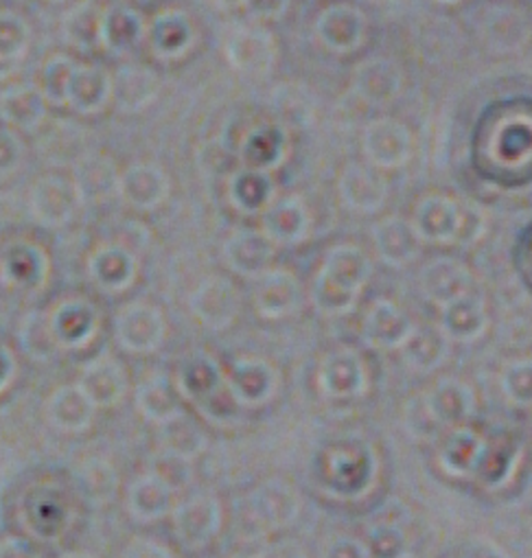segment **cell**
Segmentation results:
<instances>
[{
	"label": "cell",
	"instance_id": "obj_1",
	"mask_svg": "<svg viewBox=\"0 0 532 558\" xmlns=\"http://www.w3.org/2000/svg\"><path fill=\"white\" fill-rule=\"evenodd\" d=\"M477 156L512 178L532 171V110L517 108L497 117L484 136H477Z\"/></svg>",
	"mask_w": 532,
	"mask_h": 558
},
{
	"label": "cell",
	"instance_id": "obj_2",
	"mask_svg": "<svg viewBox=\"0 0 532 558\" xmlns=\"http://www.w3.org/2000/svg\"><path fill=\"white\" fill-rule=\"evenodd\" d=\"M173 384L178 395L191 401L206 418L226 421L232 416L234 408L230 405L226 408L223 401H234V399L228 390L226 375L221 373V368L210 355L195 353L189 360H184L176 373Z\"/></svg>",
	"mask_w": 532,
	"mask_h": 558
},
{
	"label": "cell",
	"instance_id": "obj_3",
	"mask_svg": "<svg viewBox=\"0 0 532 558\" xmlns=\"http://www.w3.org/2000/svg\"><path fill=\"white\" fill-rule=\"evenodd\" d=\"M366 276V256L353 245H338L323 263L314 301L323 312L347 310Z\"/></svg>",
	"mask_w": 532,
	"mask_h": 558
},
{
	"label": "cell",
	"instance_id": "obj_4",
	"mask_svg": "<svg viewBox=\"0 0 532 558\" xmlns=\"http://www.w3.org/2000/svg\"><path fill=\"white\" fill-rule=\"evenodd\" d=\"M112 331H114V342L125 353L152 355L162 347L167 336V325L158 307L143 301H134L117 312Z\"/></svg>",
	"mask_w": 532,
	"mask_h": 558
},
{
	"label": "cell",
	"instance_id": "obj_5",
	"mask_svg": "<svg viewBox=\"0 0 532 558\" xmlns=\"http://www.w3.org/2000/svg\"><path fill=\"white\" fill-rule=\"evenodd\" d=\"M29 215L45 228H62L84 208L73 178L43 175L29 191Z\"/></svg>",
	"mask_w": 532,
	"mask_h": 558
},
{
	"label": "cell",
	"instance_id": "obj_6",
	"mask_svg": "<svg viewBox=\"0 0 532 558\" xmlns=\"http://www.w3.org/2000/svg\"><path fill=\"white\" fill-rule=\"evenodd\" d=\"M51 274V260L43 245L16 239L0 252V281L14 292H38Z\"/></svg>",
	"mask_w": 532,
	"mask_h": 558
},
{
	"label": "cell",
	"instance_id": "obj_7",
	"mask_svg": "<svg viewBox=\"0 0 532 558\" xmlns=\"http://www.w3.org/2000/svg\"><path fill=\"white\" fill-rule=\"evenodd\" d=\"M138 256L119 241L97 245L86 258L88 278L104 294H123L138 278Z\"/></svg>",
	"mask_w": 532,
	"mask_h": 558
},
{
	"label": "cell",
	"instance_id": "obj_8",
	"mask_svg": "<svg viewBox=\"0 0 532 558\" xmlns=\"http://www.w3.org/2000/svg\"><path fill=\"white\" fill-rule=\"evenodd\" d=\"M277 53L279 49L275 36L258 25L234 29L223 45L228 64L239 73L254 77L268 75L273 71L277 64Z\"/></svg>",
	"mask_w": 532,
	"mask_h": 558
},
{
	"label": "cell",
	"instance_id": "obj_9",
	"mask_svg": "<svg viewBox=\"0 0 532 558\" xmlns=\"http://www.w3.org/2000/svg\"><path fill=\"white\" fill-rule=\"evenodd\" d=\"M171 523L176 538L186 549H200L219 532L221 506L213 495H193L173 506Z\"/></svg>",
	"mask_w": 532,
	"mask_h": 558
},
{
	"label": "cell",
	"instance_id": "obj_10",
	"mask_svg": "<svg viewBox=\"0 0 532 558\" xmlns=\"http://www.w3.org/2000/svg\"><path fill=\"white\" fill-rule=\"evenodd\" d=\"M49 316L60 351H84L99 333V312L86 299H64L49 312Z\"/></svg>",
	"mask_w": 532,
	"mask_h": 558
},
{
	"label": "cell",
	"instance_id": "obj_11",
	"mask_svg": "<svg viewBox=\"0 0 532 558\" xmlns=\"http://www.w3.org/2000/svg\"><path fill=\"white\" fill-rule=\"evenodd\" d=\"M318 43L338 56L353 53L366 38V16L349 3H334L316 16L314 25Z\"/></svg>",
	"mask_w": 532,
	"mask_h": 558
},
{
	"label": "cell",
	"instance_id": "obj_12",
	"mask_svg": "<svg viewBox=\"0 0 532 558\" xmlns=\"http://www.w3.org/2000/svg\"><path fill=\"white\" fill-rule=\"evenodd\" d=\"M197 32L191 16L182 10H162L147 21V47L160 62H176L191 53Z\"/></svg>",
	"mask_w": 532,
	"mask_h": 558
},
{
	"label": "cell",
	"instance_id": "obj_13",
	"mask_svg": "<svg viewBox=\"0 0 532 558\" xmlns=\"http://www.w3.org/2000/svg\"><path fill=\"white\" fill-rule=\"evenodd\" d=\"M239 305L241 303L234 286L219 276L206 278L189 296L191 314L202 327L210 331L230 327L239 314Z\"/></svg>",
	"mask_w": 532,
	"mask_h": 558
},
{
	"label": "cell",
	"instance_id": "obj_14",
	"mask_svg": "<svg viewBox=\"0 0 532 558\" xmlns=\"http://www.w3.org/2000/svg\"><path fill=\"white\" fill-rule=\"evenodd\" d=\"M169 193L171 180L156 162H134L121 171L119 199L134 210L152 213L167 202Z\"/></svg>",
	"mask_w": 532,
	"mask_h": 558
},
{
	"label": "cell",
	"instance_id": "obj_15",
	"mask_svg": "<svg viewBox=\"0 0 532 558\" xmlns=\"http://www.w3.org/2000/svg\"><path fill=\"white\" fill-rule=\"evenodd\" d=\"M77 384L86 390L93 403L99 408H117L125 401L130 379L123 364L110 353H99L82 366Z\"/></svg>",
	"mask_w": 532,
	"mask_h": 558
},
{
	"label": "cell",
	"instance_id": "obj_16",
	"mask_svg": "<svg viewBox=\"0 0 532 558\" xmlns=\"http://www.w3.org/2000/svg\"><path fill=\"white\" fill-rule=\"evenodd\" d=\"M147 40L145 16L123 3L104 8L101 19V51L112 58H128Z\"/></svg>",
	"mask_w": 532,
	"mask_h": 558
},
{
	"label": "cell",
	"instance_id": "obj_17",
	"mask_svg": "<svg viewBox=\"0 0 532 558\" xmlns=\"http://www.w3.org/2000/svg\"><path fill=\"white\" fill-rule=\"evenodd\" d=\"M243 167L275 171L288 156V132L279 123H256L237 143Z\"/></svg>",
	"mask_w": 532,
	"mask_h": 558
},
{
	"label": "cell",
	"instance_id": "obj_18",
	"mask_svg": "<svg viewBox=\"0 0 532 558\" xmlns=\"http://www.w3.org/2000/svg\"><path fill=\"white\" fill-rule=\"evenodd\" d=\"M160 95V77L145 64H123L112 75V101L119 112L136 114L147 110Z\"/></svg>",
	"mask_w": 532,
	"mask_h": 558
},
{
	"label": "cell",
	"instance_id": "obj_19",
	"mask_svg": "<svg viewBox=\"0 0 532 558\" xmlns=\"http://www.w3.org/2000/svg\"><path fill=\"white\" fill-rule=\"evenodd\" d=\"M49 117L40 84H12L0 90V121L16 132H34Z\"/></svg>",
	"mask_w": 532,
	"mask_h": 558
},
{
	"label": "cell",
	"instance_id": "obj_20",
	"mask_svg": "<svg viewBox=\"0 0 532 558\" xmlns=\"http://www.w3.org/2000/svg\"><path fill=\"white\" fill-rule=\"evenodd\" d=\"M176 490L156 473L136 475L125 490V510L138 523H156L171 514Z\"/></svg>",
	"mask_w": 532,
	"mask_h": 558
},
{
	"label": "cell",
	"instance_id": "obj_21",
	"mask_svg": "<svg viewBox=\"0 0 532 558\" xmlns=\"http://www.w3.org/2000/svg\"><path fill=\"white\" fill-rule=\"evenodd\" d=\"M310 210L299 195L275 199L261 213V230L275 245L301 243L310 232Z\"/></svg>",
	"mask_w": 532,
	"mask_h": 558
},
{
	"label": "cell",
	"instance_id": "obj_22",
	"mask_svg": "<svg viewBox=\"0 0 532 558\" xmlns=\"http://www.w3.org/2000/svg\"><path fill=\"white\" fill-rule=\"evenodd\" d=\"M97 405L80 384L58 386L47 399L45 414L53 429L62 434H82L93 425Z\"/></svg>",
	"mask_w": 532,
	"mask_h": 558
},
{
	"label": "cell",
	"instance_id": "obj_23",
	"mask_svg": "<svg viewBox=\"0 0 532 558\" xmlns=\"http://www.w3.org/2000/svg\"><path fill=\"white\" fill-rule=\"evenodd\" d=\"M254 305L263 318H286L299 310L301 288L286 269H265L256 276Z\"/></svg>",
	"mask_w": 532,
	"mask_h": 558
},
{
	"label": "cell",
	"instance_id": "obj_24",
	"mask_svg": "<svg viewBox=\"0 0 532 558\" xmlns=\"http://www.w3.org/2000/svg\"><path fill=\"white\" fill-rule=\"evenodd\" d=\"M119 180L121 171L117 169L114 160L104 154H86L73 169V182L84 206L119 197Z\"/></svg>",
	"mask_w": 532,
	"mask_h": 558
},
{
	"label": "cell",
	"instance_id": "obj_25",
	"mask_svg": "<svg viewBox=\"0 0 532 558\" xmlns=\"http://www.w3.org/2000/svg\"><path fill=\"white\" fill-rule=\"evenodd\" d=\"M226 384L241 408H256L273 399L277 390V373L261 360H239L232 364Z\"/></svg>",
	"mask_w": 532,
	"mask_h": 558
},
{
	"label": "cell",
	"instance_id": "obj_26",
	"mask_svg": "<svg viewBox=\"0 0 532 558\" xmlns=\"http://www.w3.org/2000/svg\"><path fill=\"white\" fill-rule=\"evenodd\" d=\"M275 256V243L263 230L241 228L232 232L223 243V258L228 267L241 276L256 278L268 269Z\"/></svg>",
	"mask_w": 532,
	"mask_h": 558
},
{
	"label": "cell",
	"instance_id": "obj_27",
	"mask_svg": "<svg viewBox=\"0 0 532 558\" xmlns=\"http://www.w3.org/2000/svg\"><path fill=\"white\" fill-rule=\"evenodd\" d=\"M412 151L408 128L395 119L373 121L364 132V154L377 167L392 169L403 165Z\"/></svg>",
	"mask_w": 532,
	"mask_h": 558
},
{
	"label": "cell",
	"instance_id": "obj_28",
	"mask_svg": "<svg viewBox=\"0 0 532 558\" xmlns=\"http://www.w3.org/2000/svg\"><path fill=\"white\" fill-rule=\"evenodd\" d=\"M226 195L234 210L243 215L263 213L277 199V184L270 171L243 167L226 182Z\"/></svg>",
	"mask_w": 532,
	"mask_h": 558
},
{
	"label": "cell",
	"instance_id": "obj_29",
	"mask_svg": "<svg viewBox=\"0 0 532 558\" xmlns=\"http://www.w3.org/2000/svg\"><path fill=\"white\" fill-rule=\"evenodd\" d=\"M112 101V75L93 64H77L69 84L66 106L77 114L90 117Z\"/></svg>",
	"mask_w": 532,
	"mask_h": 558
},
{
	"label": "cell",
	"instance_id": "obj_30",
	"mask_svg": "<svg viewBox=\"0 0 532 558\" xmlns=\"http://www.w3.org/2000/svg\"><path fill=\"white\" fill-rule=\"evenodd\" d=\"M250 510L265 527H286L299 514V497L283 482H270L250 495Z\"/></svg>",
	"mask_w": 532,
	"mask_h": 558
},
{
	"label": "cell",
	"instance_id": "obj_31",
	"mask_svg": "<svg viewBox=\"0 0 532 558\" xmlns=\"http://www.w3.org/2000/svg\"><path fill=\"white\" fill-rule=\"evenodd\" d=\"M101 19L104 8L95 0H82L62 16V40L82 53H90L101 49Z\"/></svg>",
	"mask_w": 532,
	"mask_h": 558
},
{
	"label": "cell",
	"instance_id": "obj_32",
	"mask_svg": "<svg viewBox=\"0 0 532 558\" xmlns=\"http://www.w3.org/2000/svg\"><path fill=\"white\" fill-rule=\"evenodd\" d=\"M462 210L454 199L443 195L425 197L414 210V230L430 241H447L458 236Z\"/></svg>",
	"mask_w": 532,
	"mask_h": 558
},
{
	"label": "cell",
	"instance_id": "obj_33",
	"mask_svg": "<svg viewBox=\"0 0 532 558\" xmlns=\"http://www.w3.org/2000/svg\"><path fill=\"white\" fill-rule=\"evenodd\" d=\"M176 392H178L176 384L167 373L162 371L152 373L136 386V395H134L136 412L147 423L160 425L180 412Z\"/></svg>",
	"mask_w": 532,
	"mask_h": 558
},
{
	"label": "cell",
	"instance_id": "obj_34",
	"mask_svg": "<svg viewBox=\"0 0 532 558\" xmlns=\"http://www.w3.org/2000/svg\"><path fill=\"white\" fill-rule=\"evenodd\" d=\"M32 43V25L16 12L0 10V80H8L19 71Z\"/></svg>",
	"mask_w": 532,
	"mask_h": 558
},
{
	"label": "cell",
	"instance_id": "obj_35",
	"mask_svg": "<svg viewBox=\"0 0 532 558\" xmlns=\"http://www.w3.org/2000/svg\"><path fill=\"white\" fill-rule=\"evenodd\" d=\"M340 197L349 208L358 213H373L386 199V184L373 171L360 165H351L342 171Z\"/></svg>",
	"mask_w": 532,
	"mask_h": 558
},
{
	"label": "cell",
	"instance_id": "obj_36",
	"mask_svg": "<svg viewBox=\"0 0 532 558\" xmlns=\"http://www.w3.org/2000/svg\"><path fill=\"white\" fill-rule=\"evenodd\" d=\"M401 88V73L395 62L377 58L364 62L355 73V90L371 104H386L397 97Z\"/></svg>",
	"mask_w": 532,
	"mask_h": 558
},
{
	"label": "cell",
	"instance_id": "obj_37",
	"mask_svg": "<svg viewBox=\"0 0 532 558\" xmlns=\"http://www.w3.org/2000/svg\"><path fill=\"white\" fill-rule=\"evenodd\" d=\"M16 340L21 351L32 362H38V364L51 362L53 355L60 351L51 329V316L49 312H43V310H34L23 316V320L19 323Z\"/></svg>",
	"mask_w": 532,
	"mask_h": 558
},
{
	"label": "cell",
	"instance_id": "obj_38",
	"mask_svg": "<svg viewBox=\"0 0 532 558\" xmlns=\"http://www.w3.org/2000/svg\"><path fill=\"white\" fill-rule=\"evenodd\" d=\"M158 427V438H160V449L182 456L186 460L197 458L206 449V434L202 427L186 416L182 410L171 416L169 421L156 425Z\"/></svg>",
	"mask_w": 532,
	"mask_h": 558
},
{
	"label": "cell",
	"instance_id": "obj_39",
	"mask_svg": "<svg viewBox=\"0 0 532 558\" xmlns=\"http://www.w3.org/2000/svg\"><path fill=\"white\" fill-rule=\"evenodd\" d=\"M362 368L355 355L340 351L325 360L321 368V386L331 397H349L360 390Z\"/></svg>",
	"mask_w": 532,
	"mask_h": 558
},
{
	"label": "cell",
	"instance_id": "obj_40",
	"mask_svg": "<svg viewBox=\"0 0 532 558\" xmlns=\"http://www.w3.org/2000/svg\"><path fill=\"white\" fill-rule=\"evenodd\" d=\"M416 230L412 223L390 217L375 226V243L379 254L390 263H403L414 254L416 247Z\"/></svg>",
	"mask_w": 532,
	"mask_h": 558
},
{
	"label": "cell",
	"instance_id": "obj_41",
	"mask_svg": "<svg viewBox=\"0 0 532 558\" xmlns=\"http://www.w3.org/2000/svg\"><path fill=\"white\" fill-rule=\"evenodd\" d=\"M29 510V530L38 538H56L64 532L69 523V508L58 499L56 493L43 490L32 499Z\"/></svg>",
	"mask_w": 532,
	"mask_h": 558
},
{
	"label": "cell",
	"instance_id": "obj_42",
	"mask_svg": "<svg viewBox=\"0 0 532 558\" xmlns=\"http://www.w3.org/2000/svg\"><path fill=\"white\" fill-rule=\"evenodd\" d=\"M77 482L84 497L93 504H110L119 490L117 471L106 460H88L77 471Z\"/></svg>",
	"mask_w": 532,
	"mask_h": 558
},
{
	"label": "cell",
	"instance_id": "obj_43",
	"mask_svg": "<svg viewBox=\"0 0 532 558\" xmlns=\"http://www.w3.org/2000/svg\"><path fill=\"white\" fill-rule=\"evenodd\" d=\"M75 66H77V62L64 53H56L45 62L40 88H43L49 106H58V108L66 106V93H69V84H71Z\"/></svg>",
	"mask_w": 532,
	"mask_h": 558
},
{
	"label": "cell",
	"instance_id": "obj_44",
	"mask_svg": "<svg viewBox=\"0 0 532 558\" xmlns=\"http://www.w3.org/2000/svg\"><path fill=\"white\" fill-rule=\"evenodd\" d=\"M484 316L482 305L475 299L456 296L447 303L445 312V329L456 338H469L475 336L482 329Z\"/></svg>",
	"mask_w": 532,
	"mask_h": 558
},
{
	"label": "cell",
	"instance_id": "obj_45",
	"mask_svg": "<svg viewBox=\"0 0 532 558\" xmlns=\"http://www.w3.org/2000/svg\"><path fill=\"white\" fill-rule=\"evenodd\" d=\"M408 320L388 303H379L368 316V336L382 344H397L406 338Z\"/></svg>",
	"mask_w": 532,
	"mask_h": 558
},
{
	"label": "cell",
	"instance_id": "obj_46",
	"mask_svg": "<svg viewBox=\"0 0 532 558\" xmlns=\"http://www.w3.org/2000/svg\"><path fill=\"white\" fill-rule=\"evenodd\" d=\"M147 471L156 473L158 477H162L176 493L180 488H184L191 477H193V469H191V460L182 458V456H176V453H169L165 449H160L158 453H154L149 460H147Z\"/></svg>",
	"mask_w": 532,
	"mask_h": 558
},
{
	"label": "cell",
	"instance_id": "obj_47",
	"mask_svg": "<svg viewBox=\"0 0 532 558\" xmlns=\"http://www.w3.org/2000/svg\"><path fill=\"white\" fill-rule=\"evenodd\" d=\"M430 410L432 414L443 421V423H454L458 421L460 416H464L467 412V399H464V392L454 386V384H445L440 386L434 397H432V403H430Z\"/></svg>",
	"mask_w": 532,
	"mask_h": 558
},
{
	"label": "cell",
	"instance_id": "obj_48",
	"mask_svg": "<svg viewBox=\"0 0 532 558\" xmlns=\"http://www.w3.org/2000/svg\"><path fill=\"white\" fill-rule=\"evenodd\" d=\"M25 162V145L14 130H0V180L12 178Z\"/></svg>",
	"mask_w": 532,
	"mask_h": 558
},
{
	"label": "cell",
	"instance_id": "obj_49",
	"mask_svg": "<svg viewBox=\"0 0 532 558\" xmlns=\"http://www.w3.org/2000/svg\"><path fill=\"white\" fill-rule=\"evenodd\" d=\"M475 458H480V445L469 434L454 436L445 447V464L456 473L469 471Z\"/></svg>",
	"mask_w": 532,
	"mask_h": 558
},
{
	"label": "cell",
	"instance_id": "obj_50",
	"mask_svg": "<svg viewBox=\"0 0 532 558\" xmlns=\"http://www.w3.org/2000/svg\"><path fill=\"white\" fill-rule=\"evenodd\" d=\"M504 390L521 405L532 403V364H517L504 377Z\"/></svg>",
	"mask_w": 532,
	"mask_h": 558
},
{
	"label": "cell",
	"instance_id": "obj_51",
	"mask_svg": "<svg viewBox=\"0 0 532 558\" xmlns=\"http://www.w3.org/2000/svg\"><path fill=\"white\" fill-rule=\"evenodd\" d=\"M515 267L521 283L532 294V223L521 232L515 245Z\"/></svg>",
	"mask_w": 532,
	"mask_h": 558
},
{
	"label": "cell",
	"instance_id": "obj_52",
	"mask_svg": "<svg viewBox=\"0 0 532 558\" xmlns=\"http://www.w3.org/2000/svg\"><path fill=\"white\" fill-rule=\"evenodd\" d=\"M292 0H243V10L256 21H281L290 12Z\"/></svg>",
	"mask_w": 532,
	"mask_h": 558
},
{
	"label": "cell",
	"instance_id": "obj_53",
	"mask_svg": "<svg viewBox=\"0 0 532 558\" xmlns=\"http://www.w3.org/2000/svg\"><path fill=\"white\" fill-rule=\"evenodd\" d=\"M121 556L128 558H160V556H173V549H169L160 538L154 536H134L125 549H121Z\"/></svg>",
	"mask_w": 532,
	"mask_h": 558
},
{
	"label": "cell",
	"instance_id": "obj_54",
	"mask_svg": "<svg viewBox=\"0 0 532 558\" xmlns=\"http://www.w3.org/2000/svg\"><path fill=\"white\" fill-rule=\"evenodd\" d=\"M38 554L34 545L21 536H5L0 541V558H27Z\"/></svg>",
	"mask_w": 532,
	"mask_h": 558
},
{
	"label": "cell",
	"instance_id": "obj_55",
	"mask_svg": "<svg viewBox=\"0 0 532 558\" xmlns=\"http://www.w3.org/2000/svg\"><path fill=\"white\" fill-rule=\"evenodd\" d=\"M19 373V362L14 351H10L8 347H0V392L8 390Z\"/></svg>",
	"mask_w": 532,
	"mask_h": 558
},
{
	"label": "cell",
	"instance_id": "obj_56",
	"mask_svg": "<svg viewBox=\"0 0 532 558\" xmlns=\"http://www.w3.org/2000/svg\"><path fill=\"white\" fill-rule=\"evenodd\" d=\"M215 5H219V8H226V10H230V8H241L243 5V0H213Z\"/></svg>",
	"mask_w": 532,
	"mask_h": 558
},
{
	"label": "cell",
	"instance_id": "obj_57",
	"mask_svg": "<svg viewBox=\"0 0 532 558\" xmlns=\"http://www.w3.org/2000/svg\"><path fill=\"white\" fill-rule=\"evenodd\" d=\"M438 3H443V5H456V3H460V0H438Z\"/></svg>",
	"mask_w": 532,
	"mask_h": 558
},
{
	"label": "cell",
	"instance_id": "obj_58",
	"mask_svg": "<svg viewBox=\"0 0 532 558\" xmlns=\"http://www.w3.org/2000/svg\"><path fill=\"white\" fill-rule=\"evenodd\" d=\"M47 3H64V0H47Z\"/></svg>",
	"mask_w": 532,
	"mask_h": 558
},
{
	"label": "cell",
	"instance_id": "obj_59",
	"mask_svg": "<svg viewBox=\"0 0 532 558\" xmlns=\"http://www.w3.org/2000/svg\"><path fill=\"white\" fill-rule=\"evenodd\" d=\"M145 3H147V0H145Z\"/></svg>",
	"mask_w": 532,
	"mask_h": 558
}]
</instances>
